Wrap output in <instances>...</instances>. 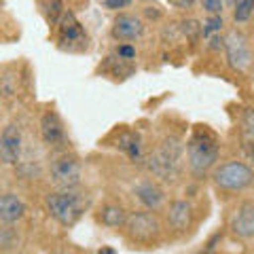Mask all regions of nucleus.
<instances>
[{
	"mask_svg": "<svg viewBox=\"0 0 254 254\" xmlns=\"http://www.w3.org/2000/svg\"><path fill=\"white\" fill-rule=\"evenodd\" d=\"M246 148H248V155L254 159V140H250V142H248V146H246Z\"/></svg>",
	"mask_w": 254,
	"mask_h": 254,
	"instance_id": "obj_28",
	"label": "nucleus"
},
{
	"mask_svg": "<svg viewBox=\"0 0 254 254\" xmlns=\"http://www.w3.org/2000/svg\"><path fill=\"white\" fill-rule=\"evenodd\" d=\"M117 53H119V58L121 60H133L136 58V47L129 45V43H123V45H119Z\"/></svg>",
	"mask_w": 254,
	"mask_h": 254,
	"instance_id": "obj_23",
	"label": "nucleus"
},
{
	"mask_svg": "<svg viewBox=\"0 0 254 254\" xmlns=\"http://www.w3.org/2000/svg\"><path fill=\"white\" fill-rule=\"evenodd\" d=\"M41 136L49 146H60L66 142V129L55 110H47L41 117Z\"/></svg>",
	"mask_w": 254,
	"mask_h": 254,
	"instance_id": "obj_10",
	"label": "nucleus"
},
{
	"mask_svg": "<svg viewBox=\"0 0 254 254\" xmlns=\"http://www.w3.org/2000/svg\"><path fill=\"white\" fill-rule=\"evenodd\" d=\"M231 231L244 240L254 237V201H244L235 210L231 218Z\"/></svg>",
	"mask_w": 254,
	"mask_h": 254,
	"instance_id": "obj_11",
	"label": "nucleus"
},
{
	"mask_svg": "<svg viewBox=\"0 0 254 254\" xmlns=\"http://www.w3.org/2000/svg\"><path fill=\"white\" fill-rule=\"evenodd\" d=\"M38 9H41L45 21L49 26H58L64 11V0H38Z\"/></svg>",
	"mask_w": 254,
	"mask_h": 254,
	"instance_id": "obj_18",
	"label": "nucleus"
},
{
	"mask_svg": "<svg viewBox=\"0 0 254 254\" xmlns=\"http://www.w3.org/2000/svg\"><path fill=\"white\" fill-rule=\"evenodd\" d=\"M201 4L210 15H220L222 6H225V0H201Z\"/></svg>",
	"mask_w": 254,
	"mask_h": 254,
	"instance_id": "obj_22",
	"label": "nucleus"
},
{
	"mask_svg": "<svg viewBox=\"0 0 254 254\" xmlns=\"http://www.w3.org/2000/svg\"><path fill=\"white\" fill-rule=\"evenodd\" d=\"M133 193H136V197L140 199V203L144 205V208H148V210L161 208V203H163V199H165L163 189L159 187L157 182H153V180L138 182V185L133 187Z\"/></svg>",
	"mask_w": 254,
	"mask_h": 254,
	"instance_id": "obj_12",
	"label": "nucleus"
},
{
	"mask_svg": "<svg viewBox=\"0 0 254 254\" xmlns=\"http://www.w3.org/2000/svg\"><path fill=\"white\" fill-rule=\"evenodd\" d=\"M182 32H185V34H189L190 38H193V36H197V34H199V32H201V26H199V23H197V21L189 19V21L182 23Z\"/></svg>",
	"mask_w": 254,
	"mask_h": 254,
	"instance_id": "obj_24",
	"label": "nucleus"
},
{
	"mask_svg": "<svg viewBox=\"0 0 254 254\" xmlns=\"http://www.w3.org/2000/svg\"><path fill=\"white\" fill-rule=\"evenodd\" d=\"M98 254H117V250L113 248V246H102V248L98 250Z\"/></svg>",
	"mask_w": 254,
	"mask_h": 254,
	"instance_id": "obj_27",
	"label": "nucleus"
},
{
	"mask_svg": "<svg viewBox=\"0 0 254 254\" xmlns=\"http://www.w3.org/2000/svg\"><path fill=\"white\" fill-rule=\"evenodd\" d=\"M117 148L119 150H123V153L129 157V159H140L142 155V140L136 131H131V129H123L121 133H119V138H117Z\"/></svg>",
	"mask_w": 254,
	"mask_h": 254,
	"instance_id": "obj_16",
	"label": "nucleus"
},
{
	"mask_svg": "<svg viewBox=\"0 0 254 254\" xmlns=\"http://www.w3.org/2000/svg\"><path fill=\"white\" fill-rule=\"evenodd\" d=\"M168 218H170V225L178 231H187L190 227V220H193V205L185 199H176L170 203V210H168Z\"/></svg>",
	"mask_w": 254,
	"mask_h": 254,
	"instance_id": "obj_15",
	"label": "nucleus"
},
{
	"mask_svg": "<svg viewBox=\"0 0 254 254\" xmlns=\"http://www.w3.org/2000/svg\"><path fill=\"white\" fill-rule=\"evenodd\" d=\"M254 13V0H235L233 4V19L237 23H246Z\"/></svg>",
	"mask_w": 254,
	"mask_h": 254,
	"instance_id": "obj_19",
	"label": "nucleus"
},
{
	"mask_svg": "<svg viewBox=\"0 0 254 254\" xmlns=\"http://www.w3.org/2000/svg\"><path fill=\"white\" fill-rule=\"evenodd\" d=\"M220 28H222V17L220 15H210V17L203 21L201 32H203V36L208 38L212 34H216V32H220Z\"/></svg>",
	"mask_w": 254,
	"mask_h": 254,
	"instance_id": "obj_20",
	"label": "nucleus"
},
{
	"mask_svg": "<svg viewBox=\"0 0 254 254\" xmlns=\"http://www.w3.org/2000/svg\"><path fill=\"white\" fill-rule=\"evenodd\" d=\"M21 129L19 125H6L2 133H0V161L6 163V165H15L21 157Z\"/></svg>",
	"mask_w": 254,
	"mask_h": 254,
	"instance_id": "obj_9",
	"label": "nucleus"
},
{
	"mask_svg": "<svg viewBox=\"0 0 254 254\" xmlns=\"http://www.w3.org/2000/svg\"><path fill=\"white\" fill-rule=\"evenodd\" d=\"M180 159H182V146L176 140H168L148 157V170L157 178L174 180L180 172Z\"/></svg>",
	"mask_w": 254,
	"mask_h": 254,
	"instance_id": "obj_3",
	"label": "nucleus"
},
{
	"mask_svg": "<svg viewBox=\"0 0 254 254\" xmlns=\"http://www.w3.org/2000/svg\"><path fill=\"white\" fill-rule=\"evenodd\" d=\"M127 4H131V0H104V6L110 11H119V9H125Z\"/></svg>",
	"mask_w": 254,
	"mask_h": 254,
	"instance_id": "obj_25",
	"label": "nucleus"
},
{
	"mask_svg": "<svg viewBox=\"0 0 254 254\" xmlns=\"http://www.w3.org/2000/svg\"><path fill=\"white\" fill-rule=\"evenodd\" d=\"M127 235L136 244H155L161 235V225L153 212H136L125 220Z\"/></svg>",
	"mask_w": 254,
	"mask_h": 254,
	"instance_id": "obj_6",
	"label": "nucleus"
},
{
	"mask_svg": "<svg viewBox=\"0 0 254 254\" xmlns=\"http://www.w3.org/2000/svg\"><path fill=\"white\" fill-rule=\"evenodd\" d=\"M60 43L64 45H72V43H83L87 34L81 26V21L74 17V13H64L62 19H60Z\"/></svg>",
	"mask_w": 254,
	"mask_h": 254,
	"instance_id": "obj_14",
	"label": "nucleus"
},
{
	"mask_svg": "<svg viewBox=\"0 0 254 254\" xmlns=\"http://www.w3.org/2000/svg\"><path fill=\"white\" fill-rule=\"evenodd\" d=\"M225 2H227L229 6H233V4H235V0H225Z\"/></svg>",
	"mask_w": 254,
	"mask_h": 254,
	"instance_id": "obj_29",
	"label": "nucleus"
},
{
	"mask_svg": "<svg viewBox=\"0 0 254 254\" xmlns=\"http://www.w3.org/2000/svg\"><path fill=\"white\" fill-rule=\"evenodd\" d=\"M218 155H220V144L216 133L210 131L208 127L197 125L187 142V157L190 172L195 176H203L218 161Z\"/></svg>",
	"mask_w": 254,
	"mask_h": 254,
	"instance_id": "obj_1",
	"label": "nucleus"
},
{
	"mask_svg": "<svg viewBox=\"0 0 254 254\" xmlns=\"http://www.w3.org/2000/svg\"><path fill=\"white\" fill-rule=\"evenodd\" d=\"M254 172L242 161H227L214 172V185L222 190H244L252 185Z\"/></svg>",
	"mask_w": 254,
	"mask_h": 254,
	"instance_id": "obj_4",
	"label": "nucleus"
},
{
	"mask_svg": "<svg viewBox=\"0 0 254 254\" xmlns=\"http://www.w3.org/2000/svg\"><path fill=\"white\" fill-rule=\"evenodd\" d=\"M81 161L76 155L62 153L51 161V180L62 189H74L81 182Z\"/></svg>",
	"mask_w": 254,
	"mask_h": 254,
	"instance_id": "obj_7",
	"label": "nucleus"
},
{
	"mask_svg": "<svg viewBox=\"0 0 254 254\" xmlns=\"http://www.w3.org/2000/svg\"><path fill=\"white\" fill-rule=\"evenodd\" d=\"M144 2H157V0H144Z\"/></svg>",
	"mask_w": 254,
	"mask_h": 254,
	"instance_id": "obj_30",
	"label": "nucleus"
},
{
	"mask_svg": "<svg viewBox=\"0 0 254 254\" xmlns=\"http://www.w3.org/2000/svg\"><path fill=\"white\" fill-rule=\"evenodd\" d=\"M222 47H225L229 66L233 70L246 72V70L252 66V49H250V43H248V38H246L244 32L229 30L227 36L222 38Z\"/></svg>",
	"mask_w": 254,
	"mask_h": 254,
	"instance_id": "obj_5",
	"label": "nucleus"
},
{
	"mask_svg": "<svg viewBox=\"0 0 254 254\" xmlns=\"http://www.w3.org/2000/svg\"><path fill=\"white\" fill-rule=\"evenodd\" d=\"M23 216H26V203L21 201V197L15 193L0 195V220L6 225H13V222H19Z\"/></svg>",
	"mask_w": 254,
	"mask_h": 254,
	"instance_id": "obj_13",
	"label": "nucleus"
},
{
	"mask_svg": "<svg viewBox=\"0 0 254 254\" xmlns=\"http://www.w3.org/2000/svg\"><path fill=\"white\" fill-rule=\"evenodd\" d=\"M172 2L176 4V6H180V9H189V6L193 4L195 0H172Z\"/></svg>",
	"mask_w": 254,
	"mask_h": 254,
	"instance_id": "obj_26",
	"label": "nucleus"
},
{
	"mask_svg": "<svg viewBox=\"0 0 254 254\" xmlns=\"http://www.w3.org/2000/svg\"><path fill=\"white\" fill-rule=\"evenodd\" d=\"M242 127L246 131V136L254 140V108H244L242 113Z\"/></svg>",
	"mask_w": 254,
	"mask_h": 254,
	"instance_id": "obj_21",
	"label": "nucleus"
},
{
	"mask_svg": "<svg viewBox=\"0 0 254 254\" xmlns=\"http://www.w3.org/2000/svg\"><path fill=\"white\" fill-rule=\"evenodd\" d=\"M87 203H89L87 197H83L81 193H74L72 189H64L60 193L47 197V210L64 227H72L83 216Z\"/></svg>",
	"mask_w": 254,
	"mask_h": 254,
	"instance_id": "obj_2",
	"label": "nucleus"
},
{
	"mask_svg": "<svg viewBox=\"0 0 254 254\" xmlns=\"http://www.w3.org/2000/svg\"><path fill=\"white\" fill-rule=\"evenodd\" d=\"M113 38L119 43H131L138 41L144 34V21L133 13H119L113 21Z\"/></svg>",
	"mask_w": 254,
	"mask_h": 254,
	"instance_id": "obj_8",
	"label": "nucleus"
},
{
	"mask_svg": "<svg viewBox=\"0 0 254 254\" xmlns=\"http://www.w3.org/2000/svg\"><path fill=\"white\" fill-rule=\"evenodd\" d=\"M98 220H100L104 227L117 229V227H123V225H125L127 214H125V210L121 208V205H113V203H108V205H104V208L100 210Z\"/></svg>",
	"mask_w": 254,
	"mask_h": 254,
	"instance_id": "obj_17",
	"label": "nucleus"
}]
</instances>
